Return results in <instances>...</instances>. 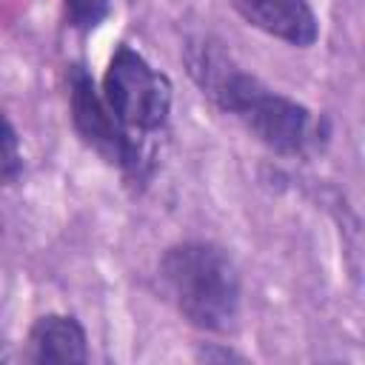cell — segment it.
Returning a JSON list of instances; mask_svg holds the SVG:
<instances>
[{"mask_svg":"<svg viewBox=\"0 0 365 365\" xmlns=\"http://www.w3.org/2000/svg\"><path fill=\"white\" fill-rule=\"evenodd\" d=\"M31 362H86L88 336L77 317L71 314H43L29 328Z\"/></svg>","mask_w":365,"mask_h":365,"instance_id":"cell-6","label":"cell"},{"mask_svg":"<svg viewBox=\"0 0 365 365\" xmlns=\"http://www.w3.org/2000/svg\"><path fill=\"white\" fill-rule=\"evenodd\" d=\"M174 308L200 331L222 334L240 314V271L225 248L202 240L168 245L157 265Z\"/></svg>","mask_w":365,"mask_h":365,"instance_id":"cell-2","label":"cell"},{"mask_svg":"<svg viewBox=\"0 0 365 365\" xmlns=\"http://www.w3.org/2000/svg\"><path fill=\"white\" fill-rule=\"evenodd\" d=\"M100 94L131 134H154L168 123L171 80L128 43L111 51Z\"/></svg>","mask_w":365,"mask_h":365,"instance_id":"cell-4","label":"cell"},{"mask_svg":"<svg viewBox=\"0 0 365 365\" xmlns=\"http://www.w3.org/2000/svg\"><path fill=\"white\" fill-rule=\"evenodd\" d=\"M63 11L71 29L91 31L111 14V0H63Z\"/></svg>","mask_w":365,"mask_h":365,"instance_id":"cell-8","label":"cell"},{"mask_svg":"<svg viewBox=\"0 0 365 365\" xmlns=\"http://www.w3.org/2000/svg\"><path fill=\"white\" fill-rule=\"evenodd\" d=\"M68 111L77 137L108 165L120 168L131 182H145L151 174V160L145 157L140 140L114 117L100 88L94 86L83 63H71L66 71Z\"/></svg>","mask_w":365,"mask_h":365,"instance_id":"cell-3","label":"cell"},{"mask_svg":"<svg viewBox=\"0 0 365 365\" xmlns=\"http://www.w3.org/2000/svg\"><path fill=\"white\" fill-rule=\"evenodd\" d=\"M23 174V151L14 123L6 111H0V185L17 182Z\"/></svg>","mask_w":365,"mask_h":365,"instance_id":"cell-7","label":"cell"},{"mask_svg":"<svg viewBox=\"0 0 365 365\" xmlns=\"http://www.w3.org/2000/svg\"><path fill=\"white\" fill-rule=\"evenodd\" d=\"M197 359H202V362H228V359H237V362H242L245 356H242V354H237V351H231V348L205 345V348H200V351H197Z\"/></svg>","mask_w":365,"mask_h":365,"instance_id":"cell-9","label":"cell"},{"mask_svg":"<svg viewBox=\"0 0 365 365\" xmlns=\"http://www.w3.org/2000/svg\"><path fill=\"white\" fill-rule=\"evenodd\" d=\"M185 66L200 91L217 108L234 114L248 128V134L274 154L302 157L317 145V137H322L319 123L302 103L242 71L222 43L211 37L191 40L185 46Z\"/></svg>","mask_w":365,"mask_h":365,"instance_id":"cell-1","label":"cell"},{"mask_svg":"<svg viewBox=\"0 0 365 365\" xmlns=\"http://www.w3.org/2000/svg\"><path fill=\"white\" fill-rule=\"evenodd\" d=\"M228 3L248 26L288 46L308 48L319 37V23L308 0H228Z\"/></svg>","mask_w":365,"mask_h":365,"instance_id":"cell-5","label":"cell"}]
</instances>
